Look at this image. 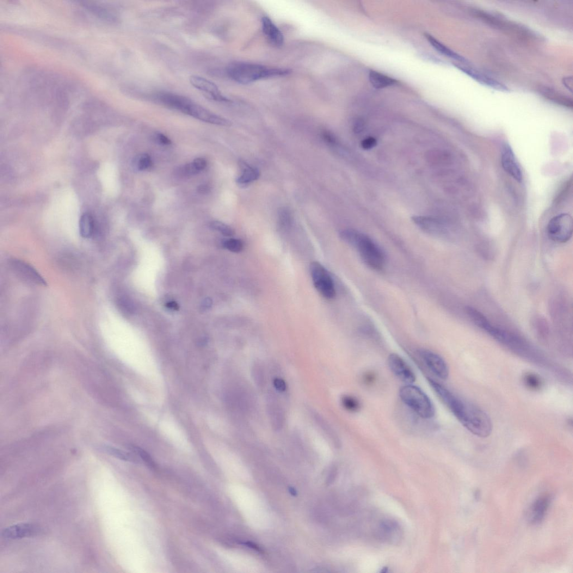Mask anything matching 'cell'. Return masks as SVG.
Masks as SVG:
<instances>
[{"mask_svg": "<svg viewBox=\"0 0 573 573\" xmlns=\"http://www.w3.org/2000/svg\"><path fill=\"white\" fill-rule=\"evenodd\" d=\"M428 382L437 395L467 430L480 438H486L490 435L492 422L484 410L456 396L433 380L428 379Z\"/></svg>", "mask_w": 573, "mask_h": 573, "instance_id": "1", "label": "cell"}, {"mask_svg": "<svg viewBox=\"0 0 573 573\" xmlns=\"http://www.w3.org/2000/svg\"><path fill=\"white\" fill-rule=\"evenodd\" d=\"M226 73L234 82L247 85L263 79L287 76L291 70L246 62H235L228 66Z\"/></svg>", "mask_w": 573, "mask_h": 573, "instance_id": "2", "label": "cell"}, {"mask_svg": "<svg viewBox=\"0 0 573 573\" xmlns=\"http://www.w3.org/2000/svg\"><path fill=\"white\" fill-rule=\"evenodd\" d=\"M344 242L358 250L363 262L372 269L379 270L385 263V255L377 243L365 234L353 229H345L340 232Z\"/></svg>", "mask_w": 573, "mask_h": 573, "instance_id": "3", "label": "cell"}, {"mask_svg": "<svg viewBox=\"0 0 573 573\" xmlns=\"http://www.w3.org/2000/svg\"><path fill=\"white\" fill-rule=\"evenodd\" d=\"M399 395L403 402L419 416L424 419L434 417V406L429 397L420 387L412 384L406 385L400 389Z\"/></svg>", "mask_w": 573, "mask_h": 573, "instance_id": "4", "label": "cell"}, {"mask_svg": "<svg viewBox=\"0 0 573 573\" xmlns=\"http://www.w3.org/2000/svg\"><path fill=\"white\" fill-rule=\"evenodd\" d=\"M310 271L313 285L319 293L326 299H333L335 297V288L328 271L318 262L310 264Z\"/></svg>", "mask_w": 573, "mask_h": 573, "instance_id": "5", "label": "cell"}, {"mask_svg": "<svg viewBox=\"0 0 573 573\" xmlns=\"http://www.w3.org/2000/svg\"><path fill=\"white\" fill-rule=\"evenodd\" d=\"M547 231L548 236L552 241L558 243L568 242L572 235V217L568 213L556 215L549 221Z\"/></svg>", "mask_w": 573, "mask_h": 573, "instance_id": "6", "label": "cell"}, {"mask_svg": "<svg viewBox=\"0 0 573 573\" xmlns=\"http://www.w3.org/2000/svg\"><path fill=\"white\" fill-rule=\"evenodd\" d=\"M77 3L88 14L104 23L114 25L120 22L118 12L112 6L94 2H78Z\"/></svg>", "mask_w": 573, "mask_h": 573, "instance_id": "7", "label": "cell"}, {"mask_svg": "<svg viewBox=\"0 0 573 573\" xmlns=\"http://www.w3.org/2000/svg\"><path fill=\"white\" fill-rule=\"evenodd\" d=\"M186 114L193 118L210 124L220 126L229 127L232 122L223 117L215 114L197 103L192 102L188 106Z\"/></svg>", "mask_w": 573, "mask_h": 573, "instance_id": "8", "label": "cell"}, {"mask_svg": "<svg viewBox=\"0 0 573 573\" xmlns=\"http://www.w3.org/2000/svg\"><path fill=\"white\" fill-rule=\"evenodd\" d=\"M418 354L429 370L439 378L445 380L449 376L446 362L441 356L427 349L418 350Z\"/></svg>", "mask_w": 573, "mask_h": 573, "instance_id": "9", "label": "cell"}, {"mask_svg": "<svg viewBox=\"0 0 573 573\" xmlns=\"http://www.w3.org/2000/svg\"><path fill=\"white\" fill-rule=\"evenodd\" d=\"M189 81L194 88L202 91L207 97L213 101L221 103L231 102L222 93L216 85L205 78L192 75L190 77Z\"/></svg>", "mask_w": 573, "mask_h": 573, "instance_id": "10", "label": "cell"}, {"mask_svg": "<svg viewBox=\"0 0 573 573\" xmlns=\"http://www.w3.org/2000/svg\"><path fill=\"white\" fill-rule=\"evenodd\" d=\"M388 365L391 372L400 380L406 384H412L416 381V376L409 366L396 353H392L388 358Z\"/></svg>", "mask_w": 573, "mask_h": 573, "instance_id": "11", "label": "cell"}, {"mask_svg": "<svg viewBox=\"0 0 573 573\" xmlns=\"http://www.w3.org/2000/svg\"><path fill=\"white\" fill-rule=\"evenodd\" d=\"M501 163L503 169L510 176L518 182L522 181V172L520 164L512 149L508 145H505L503 147Z\"/></svg>", "mask_w": 573, "mask_h": 573, "instance_id": "12", "label": "cell"}, {"mask_svg": "<svg viewBox=\"0 0 573 573\" xmlns=\"http://www.w3.org/2000/svg\"><path fill=\"white\" fill-rule=\"evenodd\" d=\"M156 97L163 106L184 114H186L189 105L192 102L186 96L169 92H160Z\"/></svg>", "mask_w": 573, "mask_h": 573, "instance_id": "13", "label": "cell"}, {"mask_svg": "<svg viewBox=\"0 0 573 573\" xmlns=\"http://www.w3.org/2000/svg\"><path fill=\"white\" fill-rule=\"evenodd\" d=\"M39 532V528L32 523H20L3 529L2 537L6 539L15 540L33 537Z\"/></svg>", "mask_w": 573, "mask_h": 573, "instance_id": "14", "label": "cell"}, {"mask_svg": "<svg viewBox=\"0 0 573 573\" xmlns=\"http://www.w3.org/2000/svg\"><path fill=\"white\" fill-rule=\"evenodd\" d=\"M455 67H457L460 70L466 73V75L469 76L472 78L476 80L478 83L483 84V85L488 86L491 89H494L496 90H499L503 92L509 91V89L506 85L499 82L497 80L493 78H491L488 76L484 75L479 71L471 69V68L455 64Z\"/></svg>", "mask_w": 573, "mask_h": 573, "instance_id": "15", "label": "cell"}, {"mask_svg": "<svg viewBox=\"0 0 573 573\" xmlns=\"http://www.w3.org/2000/svg\"><path fill=\"white\" fill-rule=\"evenodd\" d=\"M412 219L419 228L431 235L441 236L445 232L444 225L438 219L423 215H415Z\"/></svg>", "mask_w": 573, "mask_h": 573, "instance_id": "16", "label": "cell"}, {"mask_svg": "<svg viewBox=\"0 0 573 573\" xmlns=\"http://www.w3.org/2000/svg\"><path fill=\"white\" fill-rule=\"evenodd\" d=\"M262 26L264 34L272 45L276 47H280L283 45L285 41L284 36L269 17H262Z\"/></svg>", "mask_w": 573, "mask_h": 573, "instance_id": "17", "label": "cell"}, {"mask_svg": "<svg viewBox=\"0 0 573 573\" xmlns=\"http://www.w3.org/2000/svg\"><path fill=\"white\" fill-rule=\"evenodd\" d=\"M12 266L23 278L40 285H46V281L42 276L29 265L20 261H14Z\"/></svg>", "mask_w": 573, "mask_h": 573, "instance_id": "18", "label": "cell"}, {"mask_svg": "<svg viewBox=\"0 0 573 573\" xmlns=\"http://www.w3.org/2000/svg\"><path fill=\"white\" fill-rule=\"evenodd\" d=\"M550 503V497L543 496L538 498L533 503L531 508L530 519L532 524H538L543 521L549 507Z\"/></svg>", "mask_w": 573, "mask_h": 573, "instance_id": "19", "label": "cell"}, {"mask_svg": "<svg viewBox=\"0 0 573 573\" xmlns=\"http://www.w3.org/2000/svg\"><path fill=\"white\" fill-rule=\"evenodd\" d=\"M425 36H426L430 45L432 46L437 52L445 55V56L449 58L460 62V63H467V60L466 59L461 56V55H459L458 53L453 51L451 49H449L445 45L442 44V43L436 39L432 35L426 33L425 34Z\"/></svg>", "mask_w": 573, "mask_h": 573, "instance_id": "20", "label": "cell"}, {"mask_svg": "<svg viewBox=\"0 0 573 573\" xmlns=\"http://www.w3.org/2000/svg\"><path fill=\"white\" fill-rule=\"evenodd\" d=\"M369 80L373 87L377 89H384L397 83L396 79L374 70L369 71Z\"/></svg>", "mask_w": 573, "mask_h": 573, "instance_id": "21", "label": "cell"}, {"mask_svg": "<svg viewBox=\"0 0 573 573\" xmlns=\"http://www.w3.org/2000/svg\"><path fill=\"white\" fill-rule=\"evenodd\" d=\"M240 165L243 171L242 174L237 179V182L239 184H248L256 181L260 177V172L256 168L252 167L243 161L240 162Z\"/></svg>", "mask_w": 573, "mask_h": 573, "instance_id": "22", "label": "cell"}, {"mask_svg": "<svg viewBox=\"0 0 573 573\" xmlns=\"http://www.w3.org/2000/svg\"><path fill=\"white\" fill-rule=\"evenodd\" d=\"M80 235L86 239L91 238L93 235L95 229L94 221L93 218L89 213H84L80 218Z\"/></svg>", "mask_w": 573, "mask_h": 573, "instance_id": "23", "label": "cell"}, {"mask_svg": "<svg viewBox=\"0 0 573 573\" xmlns=\"http://www.w3.org/2000/svg\"><path fill=\"white\" fill-rule=\"evenodd\" d=\"M102 449L104 451L120 460L136 464L139 463V459L130 453L109 446H104Z\"/></svg>", "mask_w": 573, "mask_h": 573, "instance_id": "24", "label": "cell"}, {"mask_svg": "<svg viewBox=\"0 0 573 573\" xmlns=\"http://www.w3.org/2000/svg\"><path fill=\"white\" fill-rule=\"evenodd\" d=\"M543 95L547 98V100H550L557 104L562 105V106L572 107V102L569 100V97L561 95L556 91H554L551 89L545 88L541 90Z\"/></svg>", "mask_w": 573, "mask_h": 573, "instance_id": "25", "label": "cell"}, {"mask_svg": "<svg viewBox=\"0 0 573 573\" xmlns=\"http://www.w3.org/2000/svg\"><path fill=\"white\" fill-rule=\"evenodd\" d=\"M523 383L528 388L532 390H538L541 389L543 383L539 376L532 373H527L523 377Z\"/></svg>", "mask_w": 573, "mask_h": 573, "instance_id": "26", "label": "cell"}, {"mask_svg": "<svg viewBox=\"0 0 573 573\" xmlns=\"http://www.w3.org/2000/svg\"><path fill=\"white\" fill-rule=\"evenodd\" d=\"M343 407L350 412L358 411L361 408V404L358 399L350 396H344L341 399Z\"/></svg>", "mask_w": 573, "mask_h": 573, "instance_id": "27", "label": "cell"}, {"mask_svg": "<svg viewBox=\"0 0 573 573\" xmlns=\"http://www.w3.org/2000/svg\"><path fill=\"white\" fill-rule=\"evenodd\" d=\"M279 222L283 229H288L292 223V215L290 210L287 208H282L279 212Z\"/></svg>", "mask_w": 573, "mask_h": 573, "instance_id": "28", "label": "cell"}, {"mask_svg": "<svg viewBox=\"0 0 573 573\" xmlns=\"http://www.w3.org/2000/svg\"><path fill=\"white\" fill-rule=\"evenodd\" d=\"M134 166L138 171H144L149 169L152 165L151 157L148 154H142L134 160Z\"/></svg>", "mask_w": 573, "mask_h": 573, "instance_id": "29", "label": "cell"}, {"mask_svg": "<svg viewBox=\"0 0 573 573\" xmlns=\"http://www.w3.org/2000/svg\"><path fill=\"white\" fill-rule=\"evenodd\" d=\"M272 404V406L269 408L271 420H272L276 428H281L282 426L283 420L281 409L279 406H274V403L273 402Z\"/></svg>", "mask_w": 573, "mask_h": 573, "instance_id": "30", "label": "cell"}, {"mask_svg": "<svg viewBox=\"0 0 573 573\" xmlns=\"http://www.w3.org/2000/svg\"><path fill=\"white\" fill-rule=\"evenodd\" d=\"M134 453L137 454L143 460L148 466L151 468H154L155 466V463L151 457V456L144 449H142L137 446H131L129 447Z\"/></svg>", "mask_w": 573, "mask_h": 573, "instance_id": "31", "label": "cell"}, {"mask_svg": "<svg viewBox=\"0 0 573 573\" xmlns=\"http://www.w3.org/2000/svg\"><path fill=\"white\" fill-rule=\"evenodd\" d=\"M210 226L212 229L220 232L226 236H231L234 234V231L231 227L220 221L212 222Z\"/></svg>", "mask_w": 573, "mask_h": 573, "instance_id": "32", "label": "cell"}, {"mask_svg": "<svg viewBox=\"0 0 573 573\" xmlns=\"http://www.w3.org/2000/svg\"><path fill=\"white\" fill-rule=\"evenodd\" d=\"M225 248L233 252H239L243 250L244 244L241 240L236 239H228L224 242Z\"/></svg>", "mask_w": 573, "mask_h": 573, "instance_id": "33", "label": "cell"}, {"mask_svg": "<svg viewBox=\"0 0 573 573\" xmlns=\"http://www.w3.org/2000/svg\"><path fill=\"white\" fill-rule=\"evenodd\" d=\"M184 175L186 176H193L199 173V171L197 170L192 163H190L185 165L182 168L181 171Z\"/></svg>", "mask_w": 573, "mask_h": 573, "instance_id": "34", "label": "cell"}, {"mask_svg": "<svg viewBox=\"0 0 573 573\" xmlns=\"http://www.w3.org/2000/svg\"><path fill=\"white\" fill-rule=\"evenodd\" d=\"M322 137L326 143L332 146L337 145V140L335 135L328 131H323Z\"/></svg>", "mask_w": 573, "mask_h": 573, "instance_id": "35", "label": "cell"}, {"mask_svg": "<svg viewBox=\"0 0 573 573\" xmlns=\"http://www.w3.org/2000/svg\"><path fill=\"white\" fill-rule=\"evenodd\" d=\"M377 145V141L373 137H368L363 140L361 146L363 149L370 150Z\"/></svg>", "mask_w": 573, "mask_h": 573, "instance_id": "36", "label": "cell"}, {"mask_svg": "<svg viewBox=\"0 0 573 573\" xmlns=\"http://www.w3.org/2000/svg\"><path fill=\"white\" fill-rule=\"evenodd\" d=\"M193 164L195 169L199 172L204 170L207 165L206 160L203 158H197L194 160Z\"/></svg>", "mask_w": 573, "mask_h": 573, "instance_id": "37", "label": "cell"}, {"mask_svg": "<svg viewBox=\"0 0 573 573\" xmlns=\"http://www.w3.org/2000/svg\"><path fill=\"white\" fill-rule=\"evenodd\" d=\"M273 385L277 391L284 392L287 389L285 381L280 378H275L273 381Z\"/></svg>", "mask_w": 573, "mask_h": 573, "instance_id": "38", "label": "cell"}, {"mask_svg": "<svg viewBox=\"0 0 573 573\" xmlns=\"http://www.w3.org/2000/svg\"><path fill=\"white\" fill-rule=\"evenodd\" d=\"M157 140L160 143L165 145H169L171 144L170 140L163 134L159 133L157 135Z\"/></svg>", "mask_w": 573, "mask_h": 573, "instance_id": "39", "label": "cell"}, {"mask_svg": "<svg viewBox=\"0 0 573 573\" xmlns=\"http://www.w3.org/2000/svg\"><path fill=\"white\" fill-rule=\"evenodd\" d=\"M563 83L566 88L569 91L572 92V77H566L563 78Z\"/></svg>", "mask_w": 573, "mask_h": 573, "instance_id": "40", "label": "cell"}, {"mask_svg": "<svg viewBox=\"0 0 573 573\" xmlns=\"http://www.w3.org/2000/svg\"><path fill=\"white\" fill-rule=\"evenodd\" d=\"M198 192L202 194H208L211 191V188L208 185L203 184L197 189Z\"/></svg>", "mask_w": 573, "mask_h": 573, "instance_id": "41", "label": "cell"}, {"mask_svg": "<svg viewBox=\"0 0 573 573\" xmlns=\"http://www.w3.org/2000/svg\"><path fill=\"white\" fill-rule=\"evenodd\" d=\"M374 380V375L371 373H367L364 376V377H363V380H364L365 383L367 384H372Z\"/></svg>", "mask_w": 573, "mask_h": 573, "instance_id": "42", "label": "cell"}, {"mask_svg": "<svg viewBox=\"0 0 573 573\" xmlns=\"http://www.w3.org/2000/svg\"><path fill=\"white\" fill-rule=\"evenodd\" d=\"M166 307L169 308V309L173 310H177L179 309V308H180L179 307L178 305L175 303V302L174 301L170 302V303L166 304Z\"/></svg>", "mask_w": 573, "mask_h": 573, "instance_id": "43", "label": "cell"}, {"mask_svg": "<svg viewBox=\"0 0 573 573\" xmlns=\"http://www.w3.org/2000/svg\"><path fill=\"white\" fill-rule=\"evenodd\" d=\"M211 305H212L211 300H209V299H207L206 300H205L204 301V304H203V308H204V309H209V308L211 306Z\"/></svg>", "mask_w": 573, "mask_h": 573, "instance_id": "44", "label": "cell"}]
</instances>
